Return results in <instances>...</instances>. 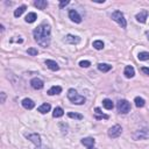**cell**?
<instances>
[{"label": "cell", "mask_w": 149, "mask_h": 149, "mask_svg": "<svg viewBox=\"0 0 149 149\" xmlns=\"http://www.w3.org/2000/svg\"><path fill=\"white\" fill-rule=\"evenodd\" d=\"M134 102H135V106H136V107H143V106L146 105L144 99L141 98V97H136V98L134 99Z\"/></svg>", "instance_id": "25"}, {"label": "cell", "mask_w": 149, "mask_h": 149, "mask_svg": "<svg viewBox=\"0 0 149 149\" xmlns=\"http://www.w3.org/2000/svg\"><path fill=\"white\" fill-rule=\"evenodd\" d=\"M79 65H80L81 68H88V66L91 65V62H90V61H80V62H79Z\"/></svg>", "instance_id": "30"}, {"label": "cell", "mask_w": 149, "mask_h": 149, "mask_svg": "<svg viewBox=\"0 0 149 149\" xmlns=\"http://www.w3.org/2000/svg\"><path fill=\"white\" fill-rule=\"evenodd\" d=\"M112 20H114L119 26H121V28L127 27V21L125 19V15L120 10H115V12L112 13Z\"/></svg>", "instance_id": "4"}, {"label": "cell", "mask_w": 149, "mask_h": 149, "mask_svg": "<svg viewBox=\"0 0 149 149\" xmlns=\"http://www.w3.org/2000/svg\"><path fill=\"white\" fill-rule=\"evenodd\" d=\"M69 17L71 19V21L76 22V23H80V22H81L80 15H79L78 12L74 10V9H70V10H69Z\"/></svg>", "instance_id": "9"}, {"label": "cell", "mask_w": 149, "mask_h": 149, "mask_svg": "<svg viewBox=\"0 0 149 149\" xmlns=\"http://www.w3.org/2000/svg\"><path fill=\"white\" fill-rule=\"evenodd\" d=\"M26 137L28 140H30L36 147H40L41 146V136L37 134V133H31V134H26Z\"/></svg>", "instance_id": "7"}, {"label": "cell", "mask_w": 149, "mask_h": 149, "mask_svg": "<svg viewBox=\"0 0 149 149\" xmlns=\"http://www.w3.org/2000/svg\"><path fill=\"white\" fill-rule=\"evenodd\" d=\"M34 5H35L38 9H45L47 6H48V2H47L45 0H36V1L34 2Z\"/></svg>", "instance_id": "19"}, {"label": "cell", "mask_w": 149, "mask_h": 149, "mask_svg": "<svg viewBox=\"0 0 149 149\" xmlns=\"http://www.w3.org/2000/svg\"><path fill=\"white\" fill-rule=\"evenodd\" d=\"M102 106H104L106 109H113L114 104H113V101H112L111 99H104V100H102Z\"/></svg>", "instance_id": "22"}, {"label": "cell", "mask_w": 149, "mask_h": 149, "mask_svg": "<svg viewBox=\"0 0 149 149\" xmlns=\"http://www.w3.org/2000/svg\"><path fill=\"white\" fill-rule=\"evenodd\" d=\"M45 65H47L51 71H58V70H59V65H58L55 61H52V59H47V61H45Z\"/></svg>", "instance_id": "13"}, {"label": "cell", "mask_w": 149, "mask_h": 149, "mask_svg": "<svg viewBox=\"0 0 149 149\" xmlns=\"http://www.w3.org/2000/svg\"><path fill=\"white\" fill-rule=\"evenodd\" d=\"M132 137H133V140H135V141L149 139V128L144 127V128H140V129L135 130V132L132 134Z\"/></svg>", "instance_id": "3"}, {"label": "cell", "mask_w": 149, "mask_h": 149, "mask_svg": "<svg viewBox=\"0 0 149 149\" xmlns=\"http://www.w3.org/2000/svg\"><path fill=\"white\" fill-rule=\"evenodd\" d=\"M36 19H37L36 13L30 12V13H28V14H27V16H26V22H28V23H33V22H35V20H36Z\"/></svg>", "instance_id": "20"}, {"label": "cell", "mask_w": 149, "mask_h": 149, "mask_svg": "<svg viewBox=\"0 0 149 149\" xmlns=\"http://www.w3.org/2000/svg\"><path fill=\"white\" fill-rule=\"evenodd\" d=\"M27 52H28V55H30V56H36V55L38 54L37 49H35V48H29V49L27 50Z\"/></svg>", "instance_id": "29"}, {"label": "cell", "mask_w": 149, "mask_h": 149, "mask_svg": "<svg viewBox=\"0 0 149 149\" xmlns=\"http://www.w3.org/2000/svg\"><path fill=\"white\" fill-rule=\"evenodd\" d=\"M68 116L71 118V119H76V120H81V119L84 118L81 114H79V113H73V112L68 113Z\"/></svg>", "instance_id": "28"}, {"label": "cell", "mask_w": 149, "mask_h": 149, "mask_svg": "<svg viewBox=\"0 0 149 149\" xmlns=\"http://www.w3.org/2000/svg\"><path fill=\"white\" fill-rule=\"evenodd\" d=\"M121 133H122V127H121L120 125H114V126H112V127L107 130V134H108V136H109L111 139H116V137H119V136L121 135Z\"/></svg>", "instance_id": "6"}, {"label": "cell", "mask_w": 149, "mask_h": 149, "mask_svg": "<svg viewBox=\"0 0 149 149\" xmlns=\"http://www.w3.org/2000/svg\"><path fill=\"white\" fill-rule=\"evenodd\" d=\"M116 107H118L119 113H121V114H127L130 111V104L125 99L119 100L118 104H116Z\"/></svg>", "instance_id": "5"}, {"label": "cell", "mask_w": 149, "mask_h": 149, "mask_svg": "<svg viewBox=\"0 0 149 149\" xmlns=\"http://www.w3.org/2000/svg\"><path fill=\"white\" fill-rule=\"evenodd\" d=\"M62 92V87L61 86H51L48 90V94L49 95H55V94H59Z\"/></svg>", "instance_id": "16"}, {"label": "cell", "mask_w": 149, "mask_h": 149, "mask_svg": "<svg viewBox=\"0 0 149 149\" xmlns=\"http://www.w3.org/2000/svg\"><path fill=\"white\" fill-rule=\"evenodd\" d=\"M136 20L139 21V22H141V23H144L146 21H147V17H148V10H146V9H143V10H141L140 13H137L136 14Z\"/></svg>", "instance_id": "12"}, {"label": "cell", "mask_w": 149, "mask_h": 149, "mask_svg": "<svg viewBox=\"0 0 149 149\" xmlns=\"http://www.w3.org/2000/svg\"><path fill=\"white\" fill-rule=\"evenodd\" d=\"M50 33H51L50 26L43 22L34 29V38L37 42V44H40L43 48H48L50 45Z\"/></svg>", "instance_id": "1"}, {"label": "cell", "mask_w": 149, "mask_h": 149, "mask_svg": "<svg viewBox=\"0 0 149 149\" xmlns=\"http://www.w3.org/2000/svg\"><path fill=\"white\" fill-rule=\"evenodd\" d=\"M70 3V1L69 0H63V1H61L59 2V8H64L66 5H69Z\"/></svg>", "instance_id": "31"}, {"label": "cell", "mask_w": 149, "mask_h": 149, "mask_svg": "<svg viewBox=\"0 0 149 149\" xmlns=\"http://www.w3.org/2000/svg\"><path fill=\"white\" fill-rule=\"evenodd\" d=\"M94 143H95V141L92 137H85L81 140V144H84L87 149H94Z\"/></svg>", "instance_id": "11"}, {"label": "cell", "mask_w": 149, "mask_h": 149, "mask_svg": "<svg viewBox=\"0 0 149 149\" xmlns=\"http://www.w3.org/2000/svg\"><path fill=\"white\" fill-rule=\"evenodd\" d=\"M64 41H65L66 43H69V44H78V43L80 42V38H79L78 36H74V35L69 34V35L65 36Z\"/></svg>", "instance_id": "10"}, {"label": "cell", "mask_w": 149, "mask_h": 149, "mask_svg": "<svg viewBox=\"0 0 149 149\" xmlns=\"http://www.w3.org/2000/svg\"><path fill=\"white\" fill-rule=\"evenodd\" d=\"M0 95H1V102L3 104V102H5V100H6V93H5V92H1V93H0Z\"/></svg>", "instance_id": "33"}, {"label": "cell", "mask_w": 149, "mask_h": 149, "mask_svg": "<svg viewBox=\"0 0 149 149\" xmlns=\"http://www.w3.org/2000/svg\"><path fill=\"white\" fill-rule=\"evenodd\" d=\"M123 74L126 76V78H133L134 74H135V70L132 65H127L125 68V71H123Z\"/></svg>", "instance_id": "14"}, {"label": "cell", "mask_w": 149, "mask_h": 149, "mask_svg": "<svg viewBox=\"0 0 149 149\" xmlns=\"http://www.w3.org/2000/svg\"><path fill=\"white\" fill-rule=\"evenodd\" d=\"M141 71H142L143 73H146V74H149V68L143 66V68H141Z\"/></svg>", "instance_id": "32"}, {"label": "cell", "mask_w": 149, "mask_h": 149, "mask_svg": "<svg viewBox=\"0 0 149 149\" xmlns=\"http://www.w3.org/2000/svg\"><path fill=\"white\" fill-rule=\"evenodd\" d=\"M146 35H147V37H148V40H149V31H146Z\"/></svg>", "instance_id": "34"}, {"label": "cell", "mask_w": 149, "mask_h": 149, "mask_svg": "<svg viewBox=\"0 0 149 149\" xmlns=\"http://www.w3.org/2000/svg\"><path fill=\"white\" fill-rule=\"evenodd\" d=\"M93 48H94V49H97V50H101V49L104 48V42H102V41H100V40L94 41V42H93Z\"/></svg>", "instance_id": "27"}, {"label": "cell", "mask_w": 149, "mask_h": 149, "mask_svg": "<svg viewBox=\"0 0 149 149\" xmlns=\"http://www.w3.org/2000/svg\"><path fill=\"white\" fill-rule=\"evenodd\" d=\"M30 85H31V87H33L34 90H41V88H43L44 83H43V80L40 79V78H33V79L30 80Z\"/></svg>", "instance_id": "8"}, {"label": "cell", "mask_w": 149, "mask_h": 149, "mask_svg": "<svg viewBox=\"0 0 149 149\" xmlns=\"http://www.w3.org/2000/svg\"><path fill=\"white\" fill-rule=\"evenodd\" d=\"M63 114H64V111H63L62 107H56L54 109V112H52V116L54 118H61V116H63Z\"/></svg>", "instance_id": "23"}, {"label": "cell", "mask_w": 149, "mask_h": 149, "mask_svg": "<svg viewBox=\"0 0 149 149\" xmlns=\"http://www.w3.org/2000/svg\"><path fill=\"white\" fill-rule=\"evenodd\" d=\"M43 149H49V148H43Z\"/></svg>", "instance_id": "35"}, {"label": "cell", "mask_w": 149, "mask_h": 149, "mask_svg": "<svg viewBox=\"0 0 149 149\" xmlns=\"http://www.w3.org/2000/svg\"><path fill=\"white\" fill-rule=\"evenodd\" d=\"M94 113H95V119H108V115L107 114H104L99 107H97L94 109Z\"/></svg>", "instance_id": "21"}, {"label": "cell", "mask_w": 149, "mask_h": 149, "mask_svg": "<svg viewBox=\"0 0 149 149\" xmlns=\"http://www.w3.org/2000/svg\"><path fill=\"white\" fill-rule=\"evenodd\" d=\"M24 10H26V6H24V5H22V6L17 7V8L14 10V16H15V17L21 16V15H22V13H23Z\"/></svg>", "instance_id": "24"}, {"label": "cell", "mask_w": 149, "mask_h": 149, "mask_svg": "<svg viewBox=\"0 0 149 149\" xmlns=\"http://www.w3.org/2000/svg\"><path fill=\"white\" fill-rule=\"evenodd\" d=\"M137 58L140 61H148L149 59V52L147 51H141L139 55H137Z\"/></svg>", "instance_id": "26"}, {"label": "cell", "mask_w": 149, "mask_h": 149, "mask_svg": "<svg viewBox=\"0 0 149 149\" xmlns=\"http://www.w3.org/2000/svg\"><path fill=\"white\" fill-rule=\"evenodd\" d=\"M22 106H23L26 109H33L34 106H35V102H34L31 99H29V98H24V99L22 100Z\"/></svg>", "instance_id": "15"}, {"label": "cell", "mask_w": 149, "mask_h": 149, "mask_svg": "<svg viewBox=\"0 0 149 149\" xmlns=\"http://www.w3.org/2000/svg\"><path fill=\"white\" fill-rule=\"evenodd\" d=\"M50 108H51L50 104L45 102V104H42V105H41V106L37 108V111H38L40 113H42V114H45V113H48V112L50 111Z\"/></svg>", "instance_id": "17"}, {"label": "cell", "mask_w": 149, "mask_h": 149, "mask_svg": "<svg viewBox=\"0 0 149 149\" xmlns=\"http://www.w3.org/2000/svg\"><path fill=\"white\" fill-rule=\"evenodd\" d=\"M68 98H69V100H70L71 102L76 104V105H83V104L85 102V98H84L83 95L78 94L74 88H70V90L68 91Z\"/></svg>", "instance_id": "2"}, {"label": "cell", "mask_w": 149, "mask_h": 149, "mask_svg": "<svg viewBox=\"0 0 149 149\" xmlns=\"http://www.w3.org/2000/svg\"><path fill=\"white\" fill-rule=\"evenodd\" d=\"M111 69H112V65H109V64H106V63H99L98 64V70L101 72H108Z\"/></svg>", "instance_id": "18"}]
</instances>
